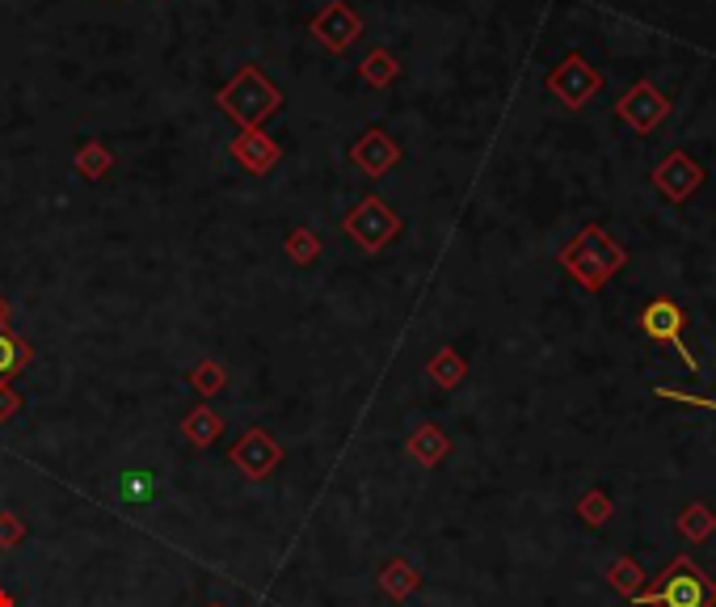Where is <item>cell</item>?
I'll list each match as a JSON object with an SVG mask.
<instances>
[{
  "label": "cell",
  "instance_id": "obj_20",
  "mask_svg": "<svg viewBox=\"0 0 716 607\" xmlns=\"http://www.w3.org/2000/svg\"><path fill=\"white\" fill-rule=\"evenodd\" d=\"M607 582H611L615 595L636 599V595L645 591V570H640V561H633V557H615L611 570H607Z\"/></svg>",
  "mask_w": 716,
  "mask_h": 607
},
{
  "label": "cell",
  "instance_id": "obj_4",
  "mask_svg": "<svg viewBox=\"0 0 716 607\" xmlns=\"http://www.w3.org/2000/svg\"><path fill=\"white\" fill-rule=\"evenodd\" d=\"M603 84H607V77L590 64V59L581 56V51H569V56L561 59L548 77H544V89H548L552 98H556L569 114L586 111V106L603 93Z\"/></svg>",
  "mask_w": 716,
  "mask_h": 607
},
{
  "label": "cell",
  "instance_id": "obj_14",
  "mask_svg": "<svg viewBox=\"0 0 716 607\" xmlns=\"http://www.w3.org/2000/svg\"><path fill=\"white\" fill-rule=\"evenodd\" d=\"M417 586H421V574H417L405 557L388 561L384 570H380V591H384L388 599H396V604H405L409 595H417Z\"/></svg>",
  "mask_w": 716,
  "mask_h": 607
},
{
  "label": "cell",
  "instance_id": "obj_8",
  "mask_svg": "<svg viewBox=\"0 0 716 607\" xmlns=\"http://www.w3.org/2000/svg\"><path fill=\"white\" fill-rule=\"evenodd\" d=\"M228 465H236L249 481H262V477H270L282 465V443L270 431L253 426V431H245L236 439V447H228Z\"/></svg>",
  "mask_w": 716,
  "mask_h": 607
},
{
  "label": "cell",
  "instance_id": "obj_25",
  "mask_svg": "<svg viewBox=\"0 0 716 607\" xmlns=\"http://www.w3.org/2000/svg\"><path fill=\"white\" fill-rule=\"evenodd\" d=\"M190 385L203 392V397H216L223 385H228V371H223V363H216V359H203L198 367L190 371Z\"/></svg>",
  "mask_w": 716,
  "mask_h": 607
},
{
  "label": "cell",
  "instance_id": "obj_5",
  "mask_svg": "<svg viewBox=\"0 0 716 607\" xmlns=\"http://www.w3.org/2000/svg\"><path fill=\"white\" fill-rule=\"evenodd\" d=\"M401 216L388 207L380 194H367V198H358L355 211L342 220V232L355 241L362 253H380V249H388L396 237H401Z\"/></svg>",
  "mask_w": 716,
  "mask_h": 607
},
{
  "label": "cell",
  "instance_id": "obj_22",
  "mask_svg": "<svg viewBox=\"0 0 716 607\" xmlns=\"http://www.w3.org/2000/svg\"><path fill=\"white\" fill-rule=\"evenodd\" d=\"M287 257H291L296 266H312V262L321 257V237H316L312 228H291V232H287Z\"/></svg>",
  "mask_w": 716,
  "mask_h": 607
},
{
  "label": "cell",
  "instance_id": "obj_1",
  "mask_svg": "<svg viewBox=\"0 0 716 607\" xmlns=\"http://www.w3.org/2000/svg\"><path fill=\"white\" fill-rule=\"evenodd\" d=\"M561 266L569 271V278L578 283L581 291H603L611 278L628 266V249L620 245L603 224H586L578 228V237L556 253Z\"/></svg>",
  "mask_w": 716,
  "mask_h": 607
},
{
  "label": "cell",
  "instance_id": "obj_15",
  "mask_svg": "<svg viewBox=\"0 0 716 607\" xmlns=\"http://www.w3.org/2000/svg\"><path fill=\"white\" fill-rule=\"evenodd\" d=\"M34 359V346H30L26 337H18L13 330H0V392L9 388V380Z\"/></svg>",
  "mask_w": 716,
  "mask_h": 607
},
{
  "label": "cell",
  "instance_id": "obj_11",
  "mask_svg": "<svg viewBox=\"0 0 716 607\" xmlns=\"http://www.w3.org/2000/svg\"><path fill=\"white\" fill-rule=\"evenodd\" d=\"M350 161H355L367 177H384V173H392V169L401 165V144L388 136L384 127H367V131L355 139V148H350Z\"/></svg>",
  "mask_w": 716,
  "mask_h": 607
},
{
  "label": "cell",
  "instance_id": "obj_24",
  "mask_svg": "<svg viewBox=\"0 0 716 607\" xmlns=\"http://www.w3.org/2000/svg\"><path fill=\"white\" fill-rule=\"evenodd\" d=\"M118 494H123V502H131V506H143V502H152V494H157V481H152V472H123L118 477Z\"/></svg>",
  "mask_w": 716,
  "mask_h": 607
},
{
  "label": "cell",
  "instance_id": "obj_19",
  "mask_svg": "<svg viewBox=\"0 0 716 607\" xmlns=\"http://www.w3.org/2000/svg\"><path fill=\"white\" fill-rule=\"evenodd\" d=\"M358 77L371 84V89H388V84L401 77V64H396V56H392V51L376 47V51H367V59L358 64Z\"/></svg>",
  "mask_w": 716,
  "mask_h": 607
},
{
  "label": "cell",
  "instance_id": "obj_26",
  "mask_svg": "<svg viewBox=\"0 0 716 607\" xmlns=\"http://www.w3.org/2000/svg\"><path fill=\"white\" fill-rule=\"evenodd\" d=\"M22 540H26V524H22L18 515L4 511V515H0V549H18Z\"/></svg>",
  "mask_w": 716,
  "mask_h": 607
},
{
  "label": "cell",
  "instance_id": "obj_16",
  "mask_svg": "<svg viewBox=\"0 0 716 607\" xmlns=\"http://www.w3.org/2000/svg\"><path fill=\"white\" fill-rule=\"evenodd\" d=\"M223 435V417L211 405H198L182 417V439H190L194 447H211Z\"/></svg>",
  "mask_w": 716,
  "mask_h": 607
},
{
  "label": "cell",
  "instance_id": "obj_18",
  "mask_svg": "<svg viewBox=\"0 0 716 607\" xmlns=\"http://www.w3.org/2000/svg\"><path fill=\"white\" fill-rule=\"evenodd\" d=\"M679 536L683 540H691V545H704L708 536L716 531V515H713V506H704V502H691V506H683L679 511Z\"/></svg>",
  "mask_w": 716,
  "mask_h": 607
},
{
  "label": "cell",
  "instance_id": "obj_13",
  "mask_svg": "<svg viewBox=\"0 0 716 607\" xmlns=\"http://www.w3.org/2000/svg\"><path fill=\"white\" fill-rule=\"evenodd\" d=\"M447 451H451V439H447V431L435 426V422H421L414 435H409V456H414L421 469H435L447 460Z\"/></svg>",
  "mask_w": 716,
  "mask_h": 607
},
{
  "label": "cell",
  "instance_id": "obj_3",
  "mask_svg": "<svg viewBox=\"0 0 716 607\" xmlns=\"http://www.w3.org/2000/svg\"><path fill=\"white\" fill-rule=\"evenodd\" d=\"M216 106H220L232 123H241V127H262L270 114H278L282 93H278L275 81H266L262 68L249 64V68H241V72L216 93Z\"/></svg>",
  "mask_w": 716,
  "mask_h": 607
},
{
  "label": "cell",
  "instance_id": "obj_29",
  "mask_svg": "<svg viewBox=\"0 0 716 607\" xmlns=\"http://www.w3.org/2000/svg\"><path fill=\"white\" fill-rule=\"evenodd\" d=\"M0 330H9V304L0 300Z\"/></svg>",
  "mask_w": 716,
  "mask_h": 607
},
{
  "label": "cell",
  "instance_id": "obj_31",
  "mask_svg": "<svg viewBox=\"0 0 716 607\" xmlns=\"http://www.w3.org/2000/svg\"><path fill=\"white\" fill-rule=\"evenodd\" d=\"M207 607H223V604H207Z\"/></svg>",
  "mask_w": 716,
  "mask_h": 607
},
{
  "label": "cell",
  "instance_id": "obj_28",
  "mask_svg": "<svg viewBox=\"0 0 716 607\" xmlns=\"http://www.w3.org/2000/svg\"><path fill=\"white\" fill-rule=\"evenodd\" d=\"M18 410H22V397H18L13 388H4V392H0V422H9Z\"/></svg>",
  "mask_w": 716,
  "mask_h": 607
},
{
  "label": "cell",
  "instance_id": "obj_30",
  "mask_svg": "<svg viewBox=\"0 0 716 607\" xmlns=\"http://www.w3.org/2000/svg\"><path fill=\"white\" fill-rule=\"evenodd\" d=\"M0 607H18V604H13V595H9V591H0Z\"/></svg>",
  "mask_w": 716,
  "mask_h": 607
},
{
  "label": "cell",
  "instance_id": "obj_7",
  "mask_svg": "<svg viewBox=\"0 0 716 607\" xmlns=\"http://www.w3.org/2000/svg\"><path fill=\"white\" fill-rule=\"evenodd\" d=\"M670 111H674V102H670L654 81H636L633 89L615 102V118H620L628 131H636V136H654L661 123L670 118Z\"/></svg>",
  "mask_w": 716,
  "mask_h": 607
},
{
  "label": "cell",
  "instance_id": "obj_10",
  "mask_svg": "<svg viewBox=\"0 0 716 607\" xmlns=\"http://www.w3.org/2000/svg\"><path fill=\"white\" fill-rule=\"evenodd\" d=\"M308 34L325 47V51H333V56H342L350 43H355L358 34H362V18H358L355 9L346 4V0H330L312 22H308Z\"/></svg>",
  "mask_w": 716,
  "mask_h": 607
},
{
  "label": "cell",
  "instance_id": "obj_9",
  "mask_svg": "<svg viewBox=\"0 0 716 607\" xmlns=\"http://www.w3.org/2000/svg\"><path fill=\"white\" fill-rule=\"evenodd\" d=\"M704 177H708L704 165H700L691 152L674 148V152L654 169V191H658L666 203H688L691 194L704 186Z\"/></svg>",
  "mask_w": 716,
  "mask_h": 607
},
{
  "label": "cell",
  "instance_id": "obj_27",
  "mask_svg": "<svg viewBox=\"0 0 716 607\" xmlns=\"http://www.w3.org/2000/svg\"><path fill=\"white\" fill-rule=\"evenodd\" d=\"M658 397L679 401V405H695V410H716V401H708V397H691V392H679V388H658Z\"/></svg>",
  "mask_w": 716,
  "mask_h": 607
},
{
  "label": "cell",
  "instance_id": "obj_2",
  "mask_svg": "<svg viewBox=\"0 0 716 607\" xmlns=\"http://www.w3.org/2000/svg\"><path fill=\"white\" fill-rule=\"evenodd\" d=\"M633 604L640 607H716V582L695 565L688 552L674 557L658 574L654 586H645Z\"/></svg>",
  "mask_w": 716,
  "mask_h": 607
},
{
  "label": "cell",
  "instance_id": "obj_21",
  "mask_svg": "<svg viewBox=\"0 0 716 607\" xmlns=\"http://www.w3.org/2000/svg\"><path fill=\"white\" fill-rule=\"evenodd\" d=\"M426 371H430V380L439 388H460L464 385V376H469V363H464V355H455L451 346H442Z\"/></svg>",
  "mask_w": 716,
  "mask_h": 607
},
{
  "label": "cell",
  "instance_id": "obj_12",
  "mask_svg": "<svg viewBox=\"0 0 716 607\" xmlns=\"http://www.w3.org/2000/svg\"><path fill=\"white\" fill-rule=\"evenodd\" d=\"M228 157L236 161V165L253 173V177H262V173H270V169L282 161V148H278L275 139L266 136L262 127H245L241 136L228 144Z\"/></svg>",
  "mask_w": 716,
  "mask_h": 607
},
{
  "label": "cell",
  "instance_id": "obj_23",
  "mask_svg": "<svg viewBox=\"0 0 716 607\" xmlns=\"http://www.w3.org/2000/svg\"><path fill=\"white\" fill-rule=\"evenodd\" d=\"M578 515H581V524L603 527L607 519L615 515V502H611V494H603V490H586V494L578 497Z\"/></svg>",
  "mask_w": 716,
  "mask_h": 607
},
{
  "label": "cell",
  "instance_id": "obj_17",
  "mask_svg": "<svg viewBox=\"0 0 716 607\" xmlns=\"http://www.w3.org/2000/svg\"><path fill=\"white\" fill-rule=\"evenodd\" d=\"M72 165H77V173H81L84 182H102V177L114 169V157L102 139H84V144H77Z\"/></svg>",
  "mask_w": 716,
  "mask_h": 607
},
{
  "label": "cell",
  "instance_id": "obj_6",
  "mask_svg": "<svg viewBox=\"0 0 716 607\" xmlns=\"http://www.w3.org/2000/svg\"><path fill=\"white\" fill-rule=\"evenodd\" d=\"M640 333L654 342V346H670V351H679L683 363H688L691 371H695V355H691L688 346V317H683V308L670 300V296H654V300L640 308Z\"/></svg>",
  "mask_w": 716,
  "mask_h": 607
}]
</instances>
